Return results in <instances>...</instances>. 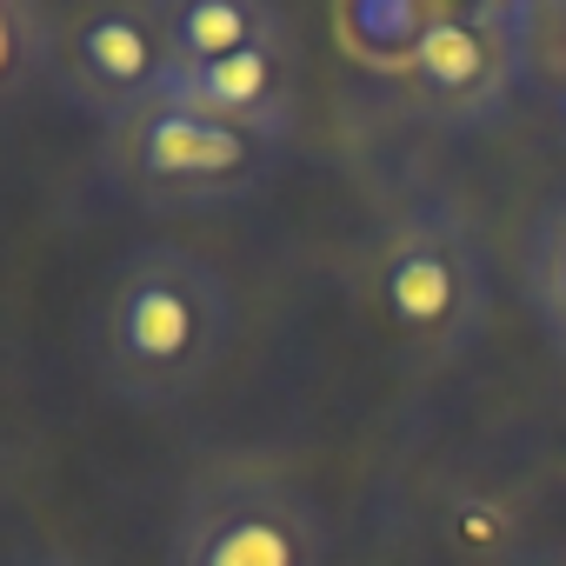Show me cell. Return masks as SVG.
Wrapping results in <instances>:
<instances>
[{
	"label": "cell",
	"mask_w": 566,
	"mask_h": 566,
	"mask_svg": "<svg viewBox=\"0 0 566 566\" xmlns=\"http://www.w3.org/2000/svg\"><path fill=\"white\" fill-rule=\"evenodd\" d=\"M559 127H566V87H559Z\"/></svg>",
	"instance_id": "4fadbf2b"
},
{
	"label": "cell",
	"mask_w": 566,
	"mask_h": 566,
	"mask_svg": "<svg viewBox=\"0 0 566 566\" xmlns=\"http://www.w3.org/2000/svg\"><path fill=\"white\" fill-rule=\"evenodd\" d=\"M360 294L387 340L420 360H460L493 321V266L460 193L433 180H407L380 200L374 233L360 247Z\"/></svg>",
	"instance_id": "7a4b0ae2"
},
{
	"label": "cell",
	"mask_w": 566,
	"mask_h": 566,
	"mask_svg": "<svg viewBox=\"0 0 566 566\" xmlns=\"http://www.w3.org/2000/svg\"><path fill=\"white\" fill-rule=\"evenodd\" d=\"M539 8L520 0H480V8H440L413 74L400 81L407 114L440 127V134H480L506 114V101L520 94L526 67H533V34H539Z\"/></svg>",
	"instance_id": "5b68a950"
},
{
	"label": "cell",
	"mask_w": 566,
	"mask_h": 566,
	"mask_svg": "<svg viewBox=\"0 0 566 566\" xmlns=\"http://www.w3.org/2000/svg\"><path fill=\"white\" fill-rule=\"evenodd\" d=\"M8 566H87V559H74V553H54V546H28V553H14Z\"/></svg>",
	"instance_id": "7c38bea8"
},
{
	"label": "cell",
	"mask_w": 566,
	"mask_h": 566,
	"mask_svg": "<svg viewBox=\"0 0 566 566\" xmlns=\"http://www.w3.org/2000/svg\"><path fill=\"white\" fill-rule=\"evenodd\" d=\"M433 14L440 8L427 0H354V8H334V48L380 81H407Z\"/></svg>",
	"instance_id": "9c48e42d"
},
{
	"label": "cell",
	"mask_w": 566,
	"mask_h": 566,
	"mask_svg": "<svg viewBox=\"0 0 566 566\" xmlns=\"http://www.w3.org/2000/svg\"><path fill=\"white\" fill-rule=\"evenodd\" d=\"M273 34H294V21L273 0H167V48H174V74L213 67L240 48H260Z\"/></svg>",
	"instance_id": "ba28073f"
},
{
	"label": "cell",
	"mask_w": 566,
	"mask_h": 566,
	"mask_svg": "<svg viewBox=\"0 0 566 566\" xmlns=\"http://www.w3.org/2000/svg\"><path fill=\"white\" fill-rule=\"evenodd\" d=\"M160 566H334V526L287 467L213 460L187 480Z\"/></svg>",
	"instance_id": "3957f363"
},
{
	"label": "cell",
	"mask_w": 566,
	"mask_h": 566,
	"mask_svg": "<svg viewBox=\"0 0 566 566\" xmlns=\"http://www.w3.org/2000/svg\"><path fill=\"white\" fill-rule=\"evenodd\" d=\"M48 74H54V14L28 8V0H0V101L28 94Z\"/></svg>",
	"instance_id": "8fae6325"
},
{
	"label": "cell",
	"mask_w": 566,
	"mask_h": 566,
	"mask_svg": "<svg viewBox=\"0 0 566 566\" xmlns=\"http://www.w3.org/2000/svg\"><path fill=\"white\" fill-rule=\"evenodd\" d=\"M54 81L81 114L101 120V134L160 107L174 87L167 0H114L54 21Z\"/></svg>",
	"instance_id": "8992f818"
},
{
	"label": "cell",
	"mask_w": 566,
	"mask_h": 566,
	"mask_svg": "<svg viewBox=\"0 0 566 566\" xmlns=\"http://www.w3.org/2000/svg\"><path fill=\"white\" fill-rule=\"evenodd\" d=\"M520 287H526V307H533L546 347L566 354V193H553V200L533 213V227H526Z\"/></svg>",
	"instance_id": "30bf717a"
},
{
	"label": "cell",
	"mask_w": 566,
	"mask_h": 566,
	"mask_svg": "<svg viewBox=\"0 0 566 566\" xmlns=\"http://www.w3.org/2000/svg\"><path fill=\"white\" fill-rule=\"evenodd\" d=\"M280 154H287V140L227 127V120L193 114L180 101H160V107L107 127V140H101V167L127 200L187 207V213L253 200L280 174Z\"/></svg>",
	"instance_id": "277c9868"
},
{
	"label": "cell",
	"mask_w": 566,
	"mask_h": 566,
	"mask_svg": "<svg viewBox=\"0 0 566 566\" xmlns=\"http://www.w3.org/2000/svg\"><path fill=\"white\" fill-rule=\"evenodd\" d=\"M233 327V287L207 253L180 240H140L114 260L94 307L101 387L134 413H167L213 380Z\"/></svg>",
	"instance_id": "6da1fadb"
},
{
	"label": "cell",
	"mask_w": 566,
	"mask_h": 566,
	"mask_svg": "<svg viewBox=\"0 0 566 566\" xmlns=\"http://www.w3.org/2000/svg\"><path fill=\"white\" fill-rule=\"evenodd\" d=\"M167 101H180L193 114H213L227 127L266 134V140H294V127H301V41L273 34L260 48H240V54L213 61V67L174 74Z\"/></svg>",
	"instance_id": "52a82bcc"
}]
</instances>
